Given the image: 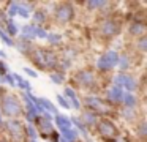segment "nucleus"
Segmentation results:
<instances>
[{"mask_svg":"<svg viewBox=\"0 0 147 142\" xmlns=\"http://www.w3.org/2000/svg\"><path fill=\"white\" fill-rule=\"evenodd\" d=\"M2 110H3V114L8 117H18L22 112V107H21L19 101L14 96H7L2 101Z\"/></svg>","mask_w":147,"mask_h":142,"instance_id":"nucleus-1","label":"nucleus"},{"mask_svg":"<svg viewBox=\"0 0 147 142\" xmlns=\"http://www.w3.org/2000/svg\"><path fill=\"white\" fill-rule=\"evenodd\" d=\"M98 133H100V136L105 137V139H114V137H117V134H119L115 125L112 122H109V120H101V122H100Z\"/></svg>","mask_w":147,"mask_h":142,"instance_id":"nucleus-2","label":"nucleus"},{"mask_svg":"<svg viewBox=\"0 0 147 142\" xmlns=\"http://www.w3.org/2000/svg\"><path fill=\"white\" fill-rule=\"evenodd\" d=\"M71 17H73V8H71L70 5L63 3L62 6H59V8H57V19L60 22L67 24V22L71 21Z\"/></svg>","mask_w":147,"mask_h":142,"instance_id":"nucleus-3","label":"nucleus"},{"mask_svg":"<svg viewBox=\"0 0 147 142\" xmlns=\"http://www.w3.org/2000/svg\"><path fill=\"white\" fill-rule=\"evenodd\" d=\"M117 63V54L115 52H106L101 59L98 60V66L100 68H111Z\"/></svg>","mask_w":147,"mask_h":142,"instance_id":"nucleus-4","label":"nucleus"},{"mask_svg":"<svg viewBox=\"0 0 147 142\" xmlns=\"http://www.w3.org/2000/svg\"><path fill=\"white\" fill-rule=\"evenodd\" d=\"M8 129H10V133H11V134H13L16 139L24 137V136H26V128H24L22 123H19V122L10 123V125H8Z\"/></svg>","mask_w":147,"mask_h":142,"instance_id":"nucleus-5","label":"nucleus"},{"mask_svg":"<svg viewBox=\"0 0 147 142\" xmlns=\"http://www.w3.org/2000/svg\"><path fill=\"white\" fill-rule=\"evenodd\" d=\"M87 104H89V106L92 107L93 110H96V112H100V114H106V112H108V107H106L105 104L101 103V101L95 100V98H89Z\"/></svg>","mask_w":147,"mask_h":142,"instance_id":"nucleus-6","label":"nucleus"},{"mask_svg":"<svg viewBox=\"0 0 147 142\" xmlns=\"http://www.w3.org/2000/svg\"><path fill=\"white\" fill-rule=\"evenodd\" d=\"M117 82H119V84H122L123 87H127L128 90H133V88H134V81L130 77V76H127V74H120L117 77Z\"/></svg>","mask_w":147,"mask_h":142,"instance_id":"nucleus-7","label":"nucleus"},{"mask_svg":"<svg viewBox=\"0 0 147 142\" xmlns=\"http://www.w3.org/2000/svg\"><path fill=\"white\" fill-rule=\"evenodd\" d=\"M119 32V27L115 22H106L105 25H103V33L108 35V36H112V35H115Z\"/></svg>","mask_w":147,"mask_h":142,"instance_id":"nucleus-8","label":"nucleus"},{"mask_svg":"<svg viewBox=\"0 0 147 142\" xmlns=\"http://www.w3.org/2000/svg\"><path fill=\"white\" fill-rule=\"evenodd\" d=\"M36 125H38V128L41 129V133H43V136H45V139H46V134L48 133H51V123L49 122H46L45 118H36Z\"/></svg>","mask_w":147,"mask_h":142,"instance_id":"nucleus-9","label":"nucleus"},{"mask_svg":"<svg viewBox=\"0 0 147 142\" xmlns=\"http://www.w3.org/2000/svg\"><path fill=\"white\" fill-rule=\"evenodd\" d=\"M79 81H81V84H84V85H90V84H93V74L89 71H84L79 74Z\"/></svg>","mask_w":147,"mask_h":142,"instance_id":"nucleus-10","label":"nucleus"},{"mask_svg":"<svg viewBox=\"0 0 147 142\" xmlns=\"http://www.w3.org/2000/svg\"><path fill=\"white\" fill-rule=\"evenodd\" d=\"M109 100H112V101L122 100V88L120 87H112L111 90H109Z\"/></svg>","mask_w":147,"mask_h":142,"instance_id":"nucleus-11","label":"nucleus"},{"mask_svg":"<svg viewBox=\"0 0 147 142\" xmlns=\"http://www.w3.org/2000/svg\"><path fill=\"white\" fill-rule=\"evenodd\" d=\"M57 123H59V128L62 129V131H68V129L71 128V125H70V122H68L67 118H63V117H57Z\"/></svg>","mask_w":147,"mask_h":142,"instance_id":"nucleus-12","label":"nucleus"},{"mask_svg":"<svg viewBox=\"0 0 147 142\" xmlns=\"http://www.w3.org/2000/svg\"><path fill=\"white\" fill-rule=\"evenodd\" d=\"M131 33H134V35H142V33H144V25H142V24L133 25V27H131Z\"/></svg>","mask_w":147,"mask_h":142,"instance_id":"nucleus-13","label":"nucleus"},{"mask_svg":"<svg viewBox=\"0 0 147 142\" xmlns=\"http://www.w3.org/2000/svg\"><path fill=\"white\" fill-rule=\"evenodd\" d=\"M67 95L71 98V101H73V104H74V107H79V103H78V100H76V96H74V93L70 90V88H67Z\"/></svg>","mask_w":147,"mask_h":142,"instance_id":"nucleus-14","label":"nucleus"},{"mask_svg":"<svg viewBox=\"0 0 147 142\" xmlns=\"http://www.w3.org/2000/svg\"><path fill=\"white\" fill-rule=\"evenodd\" d=\"M38 103H40V104H41V106H45V107H48V109H49V110H51V112H54V110H55V109H54V106H52V104H51V103H49V101H46V100H40V101H38Z\"/></svg>","mask_w":147,"mask_h":142,"instance_id":"nucleus-15","label":"nucleus"},{"mask_svg":"<svg viewBox=\"0 0 147 142\" xmlns=\"http://www.w3.org/2000/svg\"><path fill=\"white\" fill-rule=\"evenodd\" d=\"M63 134H65V137H67L68 141H73V139L76 137V133H74V131H71V129H68V131H65Z\"/></svg>","mask_w":147,"mask_h":142,"instance_id":"nucleus-16","label":"nucleus"},{"mask_svg":"<svg viewBox=\"0 0 147 142\" xmlns=\"http://www.w3.org/2000/svg\"><path fill=\"white\" fill-rule=\"evenodd\" d=\"M125 103H127L128 106H131V104H134V98H133V96H130V95H128V96L125 98Z\"/></svg>","mask_w":147,"mask_h":142,"instance_id":"nucleus-17","label":"nucleus"},{"mask_svg":"<svg viewBox=\"0 0 147 142\" xmlns=\"http://www.w3.org/2000/svg\"><path fill=\"white\" fill-rule=\"evenodd\" d=\"M18 82H19V85H22V88H29V84L26 81H22L21 77H18Z\"/></svg>","mask_w":147,"mask_h":142,"instance_id":"nucleus-18","label":"nucleus"},{"mask_svg":"<svg viewBox=\"0 0 147 142\" xmlns=\"http://www.w3.org/2000/svg\"><path fill=\"white\" fill-rule=\"evenodd\" d=\"M59 101H60V104H62V106H63V107H68V104L65 103V100H63V98H62V96H59Z\"/></svg>","mask_w":147,"mask_h":142,"instance_id":"nucleus-19","label":"nucleus"},{"mask_svg":"<svg viewBox=\"0 0 147 142\" xmlns=\"http://www.w3.org/2000/svg\"><path fill=\"white\" fill-rule=\"evenodd\" d=\"M10 30H11V33H16V28H14V25L11 22H10Z\"/></svg>","mask_w":147,"mask_h":142,"instance_id":"nucleus-20","label":"nucleus"}]
</instances>
